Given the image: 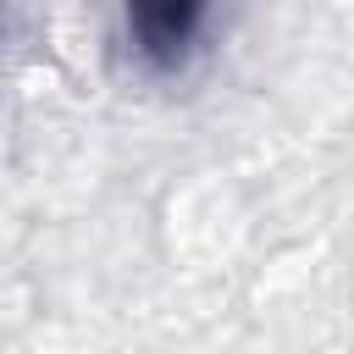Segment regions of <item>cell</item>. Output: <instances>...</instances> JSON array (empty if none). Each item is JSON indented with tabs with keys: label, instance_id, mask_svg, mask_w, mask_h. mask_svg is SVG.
Instances as JSON below:
<instances>
[{
	"label": "cell",
	"instance_id": "cell-1",
	"mask_svg": "<svg viewBox=\"0 0 354 354\" xmlns=\"http://www.w3.org/2000/svg\"><path fill=\"white\" fill-rule=\"evenodd\" d=\"M210 0H127V39L155 72H177L199 33H205Z\"/></svg>",
	"mask_w": 354,
	"mask_h": 354
}]
</instances>
